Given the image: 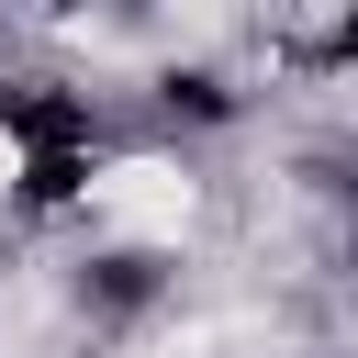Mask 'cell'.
I'll return each mask as SVG.
<instances>
[{"mask_svg":"<svg viewBox=\"0 0 358 358\" xmlns=\"http://www.w3.org/2000/svg\"><path fill=\"white\" fill-rule=\"evenodd\" d=\"M0 145H11V201H22L34 224L78 213V201L101 190V157H112L101 101L67 90V78H0Z\"/></svg>","mask_w":358,"mask_h":358,"instance_id":"6da1fadb","label":"cell"},{"mask_svg":"<svg viewBox=\"0 0 358 358\" xmlns=\"http://www.w3.org/2000/svg\"><path fill=\"white\" fill-rule=\"evenodd\" d=\"M313 67L358 78V0H336V22H324V45H313Z\"/></svg>","mask_w":358,"mask_h":358,"instance_id":"3957f363","label":"cell"},{"mask_svg":"<svg viewBox=\"0 0 358 358\" xmlns=\"http://www.w3.org/2000/svg\"><path fill=\"white\" fill-rule=\"evenodd\" d=\"M157 291H168V257H145V246H101V257H78V302H90V313H112V324H123V313H145Z\"/></svg>","mask_w":358,"mask_h":358,"instance_id":"7a4b0ae2","label":"cell"},{"mask_svg":"<svg viewBox=\"0 0 358 358\" xmlns=\"http://www.w3.org/2000/svg\"><path fill=\"white\" fill-rule=\"evenodd\" d=\"M336 213H347V246H358V168L336 179Z\"/></svg>","mask_w":358,"mask_h":358,"instance_id":"277c9868","label":"cell"}]
</instances>
